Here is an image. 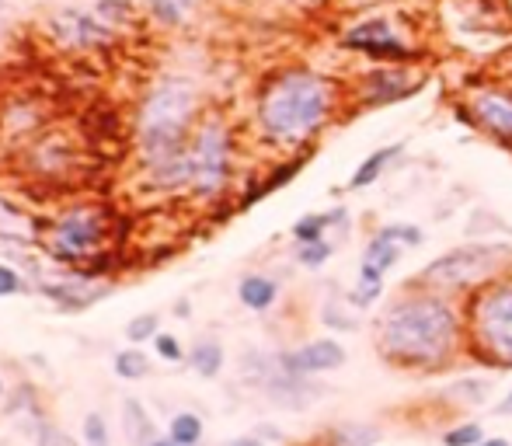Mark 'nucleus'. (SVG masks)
<instances>
[{
	"mask_svg": "<svg viewBox=\"0 0 512 446\" xmlns=\"http://www.w3.org/2000/svg\"><path fill=\"white\" fill-rule=\"evenodd\" d=\"M464 349V311L453 297L405 283L377 318V352L405 373H443Z\"/></svg>",
	"mask_w": 512,
	"mask_h": 446,
	"instance_id": "1",
	"label": "nucleus"
},
{
	"mask_svg": "<svg viewBox=\"0 0 512 446\" xmlns=\"http://www.w3.org/2000/svg\"><path fill=\"white\" fill-rule=\"evenodd\" d=\"M199 122V91L189 77L168 74L136 109V157L150 189L185 192L192 185L189 140Z\"/></svg>",
	"mask_w": 512,
	"mask_h": 446,
	"instance_id": "2",
	"label": "nucleus"
},
{
	"mask_svg": "<svg viewBox=\"0 0 512 446\" xmlns=\"http://www.w3.org/2000/svg\"><path fill=\"white\" fill-rule=\"evenodd\" d=\"M342 105V84L310 67L276 70L255 98V126L279 150H310Z\"/></svg>",
	"mask_w": 512,
	"mask_h": 446,
	"instance_id": "3",
	"label": "nucleus"
},
{
	"mask_svg": "<svg viewBox=\"0 0 512 446\" xmlns=\"http://www.w3.org/2000/svg\"><path fill=\"white\" fill-rule=\"evenodd\" d=\"M464 345L474 363L512 370V269L467 293Z\"/></svg>",
	"mask_w": 512,
	"mask_h": 446,
	"instance_id": "4",
	"label": "nucleus"
},
{
	"mask_svg": "<svg viewBox=\"0 0 512 446\" xmlns=\"http://www.w3.org/2000/svg\"><path fill=\"white\" fill-rule=\"evenodd\" d=\"M512 269V248L502 241H467L457 248L443 251L439 258H432L415 279L408 283L425 286V290L446 293V297H460V293L478 290L481 283L502 276Z\"/></svg>",
	"mask_w": 512,
	"mask_h": 446,
	"instance_id": "5",
	"label": "nucleus"
},
{
	"mask_svg": "<svg viewBox=\"0 0 512 446\" xmlns=\"http://www.w3.org/2000/svg\"><path fill=\"white\" fill-rule=\"evenodd\" d=\"M112 248V217L98 203H74L46 230V251L60 265H98Z\"/></svg>",
	"mask_w": 512,
	"mask_h": 446,
	"instance_id": "6",
	"label": "nucleus"
},
{
	"mask_svg": "<svg viewBox=\"0 0 512 446\" xmlns=\"http://www.w3.org/2000/svg\"><path fill=\"white\" fill-rule=\"evenodd\" d=\"M192 157V185L189 192L203 203H213L230 189L234 178V129L220 112L199 115L189 140Z\"/></svg>",
	"mask_w": 512,
	"mask_h": 446,
	"instance_id": "7",
	"label": "nucleus"
},
{
	"mask_svg": "<svg viewBox=\"0 0 512 446\" xmlns=\"http://www.w3.org/2000/svg\"><path fill=\"white\" fill-rule=\"evenodd\" d=\"M338 46H342L345 53H359V56H366V60L391 63V67H408V63H415V60H425V49L401 39V35L394 32L391 18H384V14H373V18L352 25L349 32L338 39Z\"/></svg>",
	"mask_w": 512,
	"mask_h": 446,
	"instance_id": "8",
	"label": "nucleus"
},
{
	"mask_svg": "<svg viewBox=\"0 0 512 446\" xmlns=\"http://www.w3.org/2000/svg\"><path fill=\"white\" fill-rule=\"evenodd\" d=\"M46 32L56 46L70 49V53H102L115 46L119 28L105 18L98 7H63L46 21Z\"/></svg>",
	"mask_w": 512,
	"mask_h": 446,
	"instance_id": "9",
	"label": "nucleus"
},
{
	"mask_svg": "<svg viewBox=\"0 0 512 446\" xmlns=\"http://www.w3.org/2000/svg\"><path fill=\"white\" fill-rule=\"evenodd\" d=\"M464 105L471 112V129L485 133L499 147L512 150V81L478 84L464 98Z\"/></svg>",
	"mask_w": 512,
	"mask_h": 446,
	"instance_id": "10",
	"label": "nucleus"
},
{
	"mask_svg": "<svg viewBox=\"0 0 512 446\" xmlns=\"http://www.w3.org/2000/svg\"><path fill=\"white\" fill-rule=\"evenodd\" d=\"M429 77L415 74L411 67H377L366 70V74L356 77V102L363 109H380V105H394V102H408L418 91L425 88Z\"/></svg>",
	"mask_w": 512,
	"mask_h": 446,
	"instance_id": "11",
	"label": "nucleus"
},
{
	"mask_svg": "<svg viewBox=\"0 0 512 446\" xmlns=\"http://www.w3.org/2000/svg\"><path fill=\"white\" fill-rule=\"evenodd\" d=\"M25 164L42 182H60V178H67L81 164V150L74 147V140L67 133L46 129V133H39L25 147Z\"/></svg>",
	"mask_w": 512,
	"mask_h": 446,
	"instance_id": "12",
	"label": "nucleus"
},
{
	"mask_svg": "<svg viewBox=\"0 0 512 446\" xmlns=\"http://www.w3.org/2000/svg\"><path fill=\"white\" fill-rule=\"evenodd\" d=\"M279 370L293 373V377H321V373H331L338 366H345L349 352H345L342 342L335 338H314V342H304L297 349H283L276 352Z\"/></svg>",
	"mask_w": 512,
	"mask_h": 446,
	"instance_id": "13",
	"label": "nucleus"
},
{
	"mask_svg": "<svg viewBox=\"0 0 512 446\" xmlns=\"http://www.w3.org/2000/svg\"><path fill=\"white\" fill-rule=\"evenodd\" d=\"M258 387H262V391L269 394L272 405L293 408V412H300V408H307V405H314V401H321V394H324V387H317L310 377H293V373L279 370V359H276V370H272L269 377H265Z\"/></svg>",
	"mask_w": 512,
	"mask_h": 446,
	"instance_id": "14",
	"label": "nucleus"
},
{
	"mask_svg": "<svg viewBox=\"0 0 512 446\" xmlns=\"http://www.w3.org/2000/svg\"><path fill=\"white\" fill-rule=\"evenodd\" d=\"M307 161H310V150H297L293 157H286L283 164H276V168L269 171V175L262 178V182H255L248 192L241 196V210H248V206H255L258 199H265V196H272V192H279L283 185H290L293 178L300 175V171L307 168Z\"/></svg>",
	"mask_w": 512,
	"mask_h": 446,
	"instance_id": "15",
	"label": "nucleus"
},
{
	"mask_svg": "<svg viewBox=\"0 0 512 446\" xmlns=\"http://www.w3.org/2000/svg\"><path fill=\"white\" fill-rule=\"evenodd\" d=\"M279 293H283L279 279L265 276V272H248V276L237 283V300L255 314L272 311V307L279 304Z\"/></svg>",
	"mask_w": 512,
	"mask_h": 446,
	"instance_id": "16",
	"label": "nucleus"
},
{
	"mask_svg": "<svg viewBox=\"0 0 512 446\" xmlns=\"http://www.w3.org/2000/svg\"><path fill=\"white\" fill-rule=\"evenodd\" d=\"M401 154H405V143H387V147H377L370 157H363V161H359V168L352 171V178H349V185H345V189L359 192V189H370V185H377L380 178H384V171L391 168Z\"/></svg>",
	"mask_w": 512,
	"mask_h": 446,
	"instance_id": "17",
	"label": "nucleus"
},
{
	"mask_svg": "<svg viewBox=\"0 0 512 446\" xmlns=\"http://www.w3.org/2000/svg\"><path fill=\"white\" fill-rule=\"evenodd\" d=\"M122 433H126L129 446H150L161 436V429L150 419L147 405L140 398H122Z\"/></svg>",
	"mask_w": 512,
	"mask_h": 446,
	"instance_id": "18",
	"label": "nucleus"
},
{
	"mask_svg": "<svg viewBox=\"0 0 512 446\" xmlns=\"http://www.w3.org/2000/svg\"><path fill=\"white\" fill-rule=\"evenodd\" d=\"M345 220H349V210L345 206H335V210H324V213H307V217H300L293 223V241L297 244H310V241H324L328 237L331 227H345Z\"/></svg>",
	"mask_w": 512,
	"mask_h": 446,
	"instance_id": "19",
	"label": "nucleus"
},
{
	"mask_svg": "<svg viewBox=\"0 0 512 446\" xmlns=\"http://www.w3.org/2000/svg\"><path fill=\"white\" fill-rule=\"evenodd\" d=\"M401 255H405V244L394 241V237L387 234V227H380L377 234L366 241L363 262H359V265H370V269H377V272H384V276H387V272L401 262Z\"/></svg>",
	"mask_w": 512,
	"mask_h": 446,
	"instance_id": "20",
	"label": "nucleus"
},
{
	"mask_svg": "<svg viewBox=\"0 0 512 446\" xmlns=\"http://www.w3.org/2000/svg\"><path fill=\"white\" fill-rule=\"evenodd\" d=\"M18 419H21V429H25L28 440H32L35 446H77L74 436H70L67 429L56 426L53 419H46V412H42V408L18 415Z\"/></svg>",
	"mask_w": 512,
	"mask_h": 446,
	"instance_id": "21",
	"label": "nucleus"
},
{
	"mask_svg": "<svg viewBox=\"0 0 512 446\" xmlns=\"http://www.w3.org/2000/svg\"><path fill=\"white\" fill-rule=\"evenodd\" d=\"M185 363L192 366V373L203 380H216L223 373V363H227V352H223L220 338H199L196 345L189 349Z\"/></svg>",
	"mask_w": 512,
	"mask_h": 446,
	"instance_id": "22",
	"label": "nucleus"
},
{
	"mask_svg": "<svg viewBox=\"0 0 512 446\" xmlns=\"http://www.w3.org/2000/svg\"><path fill=\"white\" fill-rule=\"evenodd\" d=\"M380 297H384V272L370 269V265H359V279L349 293V304L356 307V311H366V307H373Z\"/></svg>",
	"mask_w": 512,
	"mask_h": 446,
	"instance_id": "23",
	"label": "nucleus"
},
{
	"mask_svg": "<svg viewBox=\"0 0 512 446\" xmlns=\"http://www.w3.org/2000/svg\"><path fill=\"white\" fill-rule=\"evenodd\" d=\"M328 446H380V429L366 426V422H345L324 433Z\"/></svg>",
	"mask_w": 512,
	"mask_h": 446,
	"instance_id": "24",
	"label": "nucleus"
},
{
	"mask_svg": "<svg viewBox=\"0 0 512 446\" xmlns=\"http://www.w3.org/2000/svg\"><path fill=\"white\" fill-rule=\"evenodd\" d=\"M112 370L119 380H143L150 373V356L140 349V345H126V349L115 352Z\"/></svg>",
	"mask_w": 512,
	"mask_h": 446,
	"instance_id": "25",
	"label": "nucleus"
},
{
	"mask_svg": "<svg viewBox=\"0 0 512 446\" xmlns=\"http://www.w3.org/2000/svg\"><path fill=\"white\" fill-rule=\"evenodd\" d=\"M168 436L175 443H182V446H199V443H203V436H206L203 415H196V412H175V415H171V422H168Z\"/></svg>",
	"mask_w": 512,
	"mask_h": 446,
	"instance_id": "26",
	"label": "nucleus"
},
{
	"mask_svg": "<svg viewBox=\"0 0 512 446\" xmlns=\"http://www.w3.org/2000/svg\"><path fill=\"white\" fill-rule=\"evenodd\" d=\"M192 4H196V0H150V14H154L161 25L175 28V25H182V21L189 18Z\"/></svg>",
	"mask_w": 512,
	"mask_h": 446,
	"instance_id": "27",
	"label": "nucleus"
},
{
	"mask_svg": "<svg viewBox=\"0 0 512 446\" xmlns=\"http://www.w3.org/2000/svg\"><path fill=\"white\" fill-rule=\"evenodd\" d=\"M161 335V314L147 311V314H136L133 321L126 325V338L133 345H143V342H154Z\"/></svg>",
	"mask_w": 512,
	"mask_h": 446,
	"instance_id": "28",
	"label": "nucleus"
},
{
	"mask_svg": "<svg viewBox=\"0 0 512 446\" xmlns=\"http://www.w3.org/2000/svg\"><path fill=\"white\" fill-rule=\"evenodd\" d=\"M331 255H335V244L328 237L324 241L297 244V265H304V269H321V265H328Z\"/></svg>",
	"mask_w": 512,
	"mask_h": 446,
	"instance_id": "29",
	"label": "nucleus"
},
{
	"mask_svg": "<svg viewBox=\"0 0 512 446\" xmlns=\"http://www.w3.org/2000/svg\"><path fill=\"white\" fill-rule=\"evenodd\" d=\"M481 440H485L481 422H457L443 433V446H478Z\"/></svg>",
	"mask_w": 512,
	"mask_h": 446,
	"instance_id": "30",
	"label": "nucleus"
},
{
	"mask_svg": "<svg viewBox=\"0 0 512 446\" xmlns=\"http://www.w3.org/2000/svg\"><path fill=\"white\" fill-rule=\"evenodd\" d=\"M81 436H84V443H88V446H112V433H108V422H105L102 412L84 415Z\"/></svg>",
	"mask_w": 512,
	"mask_h": 446,
	"instance_id": "31",
	"label": "nucleus"
},
{
	"mask_svg": "<svg viewBox=\"0 0 512 446\" xmlns=\"http://www.w3.org/2000/svg\"><path fill=\"white\" fill-rule=\"evenodd\" d=\"M154 352L164 359V363H185V356H189L185 345H182V338L171 335V332H161L154 338Z\"/></svg>",
	"mask_w": 512,
	"mask_h": 446,
	"instance_id": "32",
	"label": "nucleus"
},
{
	"mask_svg": "<svg viewBox=\"0 0 512 446\" xmlns=\"http://www.w3.org/2000/svg\"><path fill=\"white\" fill-rule=\"evenodd\" d=\"M488 391H492V384L488 380H457V384L450 387V394H464V405H481V401L488 398Z\"/></svg>",
	"mask_w": 512,
	"mask_h": 446,
	"instance_id": "33",
	"label": "nucleus"
},
{
	"mask_svg": "<svg viewBox=\"0 0 512 446\" xmlns=\"http://www.w3.org/2000/svg\"><path fill=\"white\" fill-rule=\"evenodd\" d=\"M21 290H25V276H21V272L14 269V265L0 262V300L18 297Z\"/></svg>",
	"mask_w": 512,
	"mask_h": 446,
	"instance_id": "34",
	"label": "nucleus"
},
{
	"mask_svg": "<svg viewBox=\"0 0 512 446\" xmlns=\"http://www.w3.org/2000/svg\"><path fill=\"white\" fill-rule=\"evenodd\" d=\"M387 234L405 244V248H418V244L425 241L422 227H415V223H387Z\"/></svg>",
	"mask_w": 512,
	"mask_h": 446,
	"instance_id": "35",
	"label": "nucleus"
},
{
	"mask_svg": "<svg viewBox=\"0 0 512 446\" xmlns=\"http://www.w3.org/2000/svg\"><path fill=\"white\" fill-rule=\"evenodd\" d=\"M223 446H265L258 436H234L230 443H223Z\"/></svg>",
	"mask_w": 512,
	"mask_h": 446,
	"instance_id": "36",
	"label": "nucleus"
},
{
	"mask_svg": "<svg viewBox=\"0 0 512 446\" xmlns=\"http://www.w3.org/2000/svg\"><path fill=\"white\" fill-rule=\"evenodd\" d=\"M495 415H512V387H509L506 398H502L499 405H495Z\"/></svg>",
	"mask_w": 512,
	"mask_h": 446,
	"instance_id": "37",
	"label": "nucleus"
},
{
	"mask_svg": "<svg viewBox=\"0 0 512 446\" xmlns=\"http://www.w3.org/2000/svg\"><path fill=\"white\" fill-rule=\"evenodd\" d=\"M478 446H512V440H506V436H485Z\"/></svg>",
	"mask_w": 512,
	"mask_h": 446,
	"instance_id": "38",
	"label": "nucleus"
},
{
	"mask_svg": "<svg viewBox=\"0 0 512 446\" xmlns=\"http://www.w3.org/2000/svg\"><path fill=\"white\" fill-rule=\"evenodd\" d=\"M150 446H182V443H175V440H171V436H168V433H164V436H157V440H154V443H150Z\"/></svg>",
	"mask_w": 512,
	"mask_h": 446,
	"instance_id": "39",
	"label": "nucleus"
},
{
	"mask_svg": "<svg viewBox=\"0 0 512 446\" xmlns=\"http://www.w3.org/2000/svg\"><path fill=\"white\" fill-rule=\"evenodd\" d=\"M175 311H178V318H189V311H192V307L185 304V300H178V307H175Z\"/></svg>",
	"mask_w": 512,
	"mask_h": 446,
	"instance_id": "40",
	"label": "nucleus"
},
{
	"mask_svg": "<svg viewBox=\"0 0 512 446\" xmlns=\"http://www.w3.org/2000/svg\"><path fill=\"white\" fill-rule=\"evenodd\" d=\"M506 77L512 81V53H509V63H506Z\"/></svg>",
	"mask_w": 512,
	"mask_h": 446,
	"instance_id": "41",
	"label": "nucleus"
},
{
	"mask_svg": "<svg viewBox=\"0 0 512 446\" xmlns=\"http://www.w3.org/2000/svg\"><path fill=\"white\" fill-rule=\"evenodd\" d=\"M290 4H321V0H290Z\"/></svg>",
	"mask_w": 512,
	"mask_h": 446,
	"instance_id": "42",
	"label": "nucleus"
},
{
	"mask_svg": "<svg viewBox=\"0 0 512 446\" xmlns=\"http://www.w3.org/2000/svg\"><path fill=\"white\" fill-rule=\"evenodd\" d=\"M307 446H328V440H324V436H321V440H317V443H307Z\"/></svg>",
	"mask_w": 512,
	"mask_h": 446,
	"instance_id": "43",
	"label": "nucleus"
},
{
	"mask_svg": "<svg viewBox=\"0 0 512 446\" xmlns=\"http://www.w3.org/2000/svg\"><path fill=\"white\" fill-rule=\"evenodd\" d=\"M0 401H4V377H0Z\"/></svg>",
	"mask_w": 512,
	"mask_h": 446,
	"instance_id": "44",
	"label": "nucleus"
}]
</instances>
